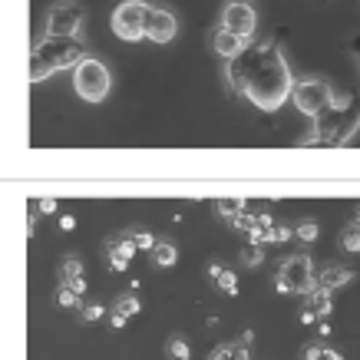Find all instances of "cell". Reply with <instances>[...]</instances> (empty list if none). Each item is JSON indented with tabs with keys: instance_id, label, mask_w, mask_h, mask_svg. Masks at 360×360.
<instances>
[{
	"instance_id": "6da1fadb",
	"label": "cell",
	"mask_w": 360,
	"mask_h": 360,
	"mask_svg": "<svg viewBox=\"0 0 360 360\" xmlns=\"http://www.w3.org/2000/svg\"><path fill=\"white\" fill-rule=\"evenodd\" d=\"M225 77H229V86L238 96H245L251 106H258L264 112L281 110L291 99V89H295L291 66H288L284 50L274 40L251 44L241 56L225 60Z\"/></svg>"
},
{
	"instance_id": "7a4b0ae2",
	"label": "cell",
	"mask_w": 360,
	"mask_h": 360,
	"mask_svg": "<svg viewBox=\"0 0 360 360\" xmlns=\"http://www.w3.org/2000/svg\"><path fill=\"white\" fill-rule=\"evenodd\" d=\"M357 129H360V99L334 96L330 110L311 122V132L297 146H347Z\"/></svg>"
},
{
	"instance_id": "3957f363",
	"label": "cell",
	"mask_w": 360,
	"mask_h": 360,
	"mask_svg": "<svg viewBox=\"0 0 360 360\" xmlns=\"http://www.w3.org/2000/svg\"><path fill=\"white\" fill-rule=\"evenodd\" d=\"M86 56V44L79 37H44L30 53V83H44L60 70H73Z\"/></svg>"
},
{
	"instance_id": "277c9868",
	"label": "cell",
	"mask_w": 360,
	"mask_h": 360,
	"mask_svg": "<svg viewBox=\"0 0 360 360\" xmlns=\"http://www.w3.org/2000/svg\"><path fill=\"white\" fill-rule=\"evenodd\" d=\"M73 89H77V96L83 99V103H103L112 89L110 66L103 63V60H96V56L79 60V63L73 66Z\"/></svg>"
},
{
	"instance_id": "5b68a950",
	"label": "cell",
	"mask_w": 360,
	"mask_h": 360,
	"mask_svg": "<svg viewBox=\"0 0 360 360\" xmlns=\"http://www.w3.org/2000/svg\"><path fill=\"white\" fill-rule=\"evenodd\" d=\"M291 103L297 106V112H304L307 120L314 122L317 116H324L334 103V86L324 77H307L301 83H295L291 89Z\"/></svg>"
},
{
	"instance_id": "8992f818",
	"label": "cell",
	"mask_w": 360,
	"mask_h": 360,
	"mask_svg": "<svg viewBox=\"0 0 360 360\" xmlns=\"http://www.w3.org/2000/svg\"><path fill=\"white\" fill-rule=\"evenodd\" d=\"M314 284H317L314 262H311L307 255H291V258H284L281 268H278L274 291H278V295H307Z\"/></svg>"
},
{
	"instance_id": "52a82bcc",
	"label": "cell",
	"mask_w": 360,
	"mask_h": 360,
	"mask_svg": "<svg viewBox=\"0 0 360 360\" xmlns=\"http://www.w3.org/2000/svg\"><path fill=\"white\" fill-rule=\"evenodd\" d=\"M86 23V7L79 0H56L46 11V37H79Z\"/></svg>"
},
{
	"instance_id": "ba28073f",
	"label": "cell",
	"mask_w": 360,
	"mask_h": 360,
	"mask_svg": "<svg viewBox=\"0 0 360 360\" xmlns=\"http://www.w3.org/2000/svg\"><path fill=\"white\" fill-rule=\"evenodd\" d=\"M146 13H149V4H142V0H122L120 7L112 11V33L120 40H126V44L146 40Z\"/></svg>"
},
{
	"instance_id": "9c48e42d",
	"label": "cell",
	"mask_w": 360,
	"mask_h": 360,
	"mask_svg": "<svg viewBox=\"0 0 360 360\" xmlns=\"http://www.w3.org/2000/svg\"><path fill=\"white\" fill-rule=\"evenodd\" d=\"M221 30L251 40L255 30H258V13H255V7L245 4V0H231V4H225V11H221Z\"/></svg>"
},
{
	"instance_id": "30bf717a",
	"label": "cell",
	"mask_w": 360,
	"mask_h": 360,
	"mask_svg": "<svg viewBox=\"0 0 360 360\" xmlns=\"http://www.w3.org/2000/svg\"><path fill=\"white\" fill-rule=\"evenodd\" d=\"M179 33V20L169 7H149L146 13V40L153 44H172Z\"/></svg>"
},
{
	"instance_id": "8fae6325",
	"label": "cell",
	"mask_w": 360,
	"mask_h": 360,
	"mask_svg": "<svg viewBox=\"0 0 360 360\" xmlns=\"http://www.w3.org/2000/svg\"><path fill=\"white\" fill-rule=\"evenodd\" d=\"M251 46V40H245V37H235V33L229 30H215L212 33V50L221 56V60H235V56H241L245 50Z\"/></svg>"
},
{
	"instance_id": "7c38bea8",
	"label": "cell",
	"mask_w": 360,
	"mask_h": 360,
	"mask_svg": "<svg viewBox=\"0 0 360 360\" xmlns=\"http://www.w3.org/2000/svg\"><path fill=\"white\" fill-rule=\"evenodd\" d=\"M106 251H110V268L112 271H126L132 262V255H136V241L132 235H120V238H110L106 241Z\"/></svg>"
},
{
	"instance_id": "4fadbf2b",
	"label": "cell",
	"mask_w": 360,
	"mask_h": 360,
	"mask_svg": "<svg viewBox=\"0 0 360 360\" xmlns=\"http://www.w3.org/2000/svg\"><path fill=\"white\" fill-rule=\"evenodd\" d=\"M248 347H251V330H245L238 340H231V344H219V347L208 354V360H251Z\"/></svg>"
},
{
	"instance_id": "5bb4252c",
	"label": "cell",
	"mask_w": 360,
	"mask_h": 360,
	"mask_svg": "<svg viewBox=\"0 0 360 360\" xmlns=\"http://www.w3.org/2000/svg\"><path fill=\"white\" fill-rule=\"evenodd\" d=\"M354 278H357V274L350 271V268H344V264H330V268H324V271H321L317 284H321L324 291H330V295H334L338 288H347Z\"/></svg>"
},
{
	"instance_id": "9a60e30c",
	"label": "cell",
	"mask_w": 360,
	"mask_h": 360,
	"mask_svg": "<svg viewBox=\"0 0 360 360\" xmlns=\"http://www.w3.org/2000/svg\"><path fill=\"white\" fill-rule=\"evenodd\" d=\"M142 311V304H139V297L136 295H122V297H116V304H112V317H110V324L116 330L120 328H126V321L129 317H136Z\"/></svg>"
},
{
	"instance_id": "2e32d148",
	"label": "cell",
	"mask_w": 360,
	"mask_h": 360,
	"mask_svg": "<svg viewBox=\"0 0 360 360\" xmlns=\"http://www.w3.org/2000/svg\"><path fill=\"white\" fill-rule=\"evenodd\" d=\"M307 311H311V314L317 317V321H324V317L330 314V311H334V301H330V291H324V288H321V284H314V288H311V291H307Z\"/></svg>"
},
{
	"instance_id": "e0dca14e",
	"label": "cell",
	"mask_w": 360,
	"mask_h": 360,
	"mask_svg": "<svg viewBox=\"0 0 360 360\" xmlns=\"http://www.w3.org/2000/svg\"><path fill=\"white\" fill-rule=\"evenodd\" d=\"M149 258H153L155 268H172L179 262V251H175L172 241H155V248L149 251Z\"/></svg>"
},
{
	"instance_id": "ac0fdd59",
	"label": "cell",
	"mask_w": 360,
	"mask_h": 360,
	"mask_svg": "<svg viewBox=\"0 0 360 360\" xmlns=\"http://www.w3.org/2000/svg\"><path fill=\"white\" fill-rule=\"evenodd\" d=\"M83 278V262H79L77 255H66L63 262H60V284H70Z\"/></svg>"
},
{
	"instance_id": "d6986e66",
	"label": "cell",
	"mask_w": 360,
	"mask_h": 360,
	"mask_svg": "<svg viewBox=\"0 0 360 360\" xmlns=\"http://www.w3.org/2000/svg\"><path fill=\"white\" fill-rule=\"evenodd\" d=\"M301 357L304 360H344V354L334 347H324V344H304Z\"/></svg>"
},
{
	"instance_id": "ffe728a7",
	"label": "cell",
	"mask_w": 360,
	"mask_h": 360,
	"mask_svg": "<svg viewBox=\"0 0 360 360\" xmlns=\"http://www.w3.org/2000/svg\"><path fill=\"white\" fill-rule=\"evenodd\" d=\"M245 205H248L245 198H219V202H215V208H219V215L225 221H231L238 212H245Z\"/></svg>"
},
{
	"instance_id": "44dd1931",
	"label": "cell",
	"mask_w": 360,
	"mask_h": 360,
	"mask_svg": "<svg viewBox=\"0 0 360 360\" xmlns=\"http://www.w3.org/2000/svg\"><path fill=\"white\" fill-rule=\"evenodd\" d=\"M165 354H169L172 360H188L192 357V347H188L186 338H179V334H175V338H169V344H165Z\"/></svg>"
},
{
	"instance_id": "7402d4cb",
	"label": "cell",
	"mask_w": 360,
	"mask_h": 360,
	"mask_svg": "<svg viewBox=\"0 0 360 360\" xmlns=\"http://www.w3.org/2000/svg\"><path fill=\"white\" fill-rule=\"evenodd\" d=\"M340 248L350 255H360V225H347L340 231Z\"/></svg>"
},
{
	"instance_id": "603a6c76",
	"label": "cell",
	"mask_w": 360,
	"mask_h": 360,
	"mask_svg": "<svg viewBox=\"0 0 360 360\" xmlns=\"http://www.w3.org/2000/svg\"><path fill=\"white\" fill-rule=\"evenodd\" d=\"M317 235H321V229H317V221H311V219L297 221V229H295V238H297V241H304V245H314Z\"/></svg>"
},
{
	"instance_id": "cb8c5ba5",
	"label": "cell",
	"mask_w": 360,
	"mask_h": 360,
	"mask_svg": "<svg viewBox=\"0 0 360 360\" xmlns=\"http://www.w3.org/2000/svg\"><path fill=\"white\" fill-rule=\"evenodd\" d=\"M241 262H245V268H258V264L264 262L262 245H245V248H241Z\"/></svg>"
},
{
	"instance_id": "d4e9b609",
	"label": "cell",
	"mask_w": 360,
	"mask_h": 360,
	"mask_svg": "<svg viewBox=\"0 0 360 360\" xmlns=\"http://www.w3.org/2000/svg\"><path fill=\"white\" fill-rule=\"evenodd\" d=\"M215 284H219L221 291H225V295H238V278H235V271H229V268H225V271L219 274V278H215Z\"/></svg>"
},
{
	"instance_id": "484cf974",
	"label": "cell",
	"mask_w": 360,
	"mask_h": 360,
	"mask_svg": "<svg viewBox=\"0 0 360 360\" xmlns=\"http://www.w3.org/2000/svg\"><path fill=\"white\" fill-rule=\"evenodd\" d=\"M229 225H231V229H241V231H251L255 225H258V215H251V212H238Z\"/></svg>"
},
{
	"instance_id": "4316f807",
	"label": "cell",
	"mask_w": 360,
	"mask_h": 360,
	"mask_svg": "<svg viewBox=\"0 0 360 360\" xmlns=\"http://www.w3.org/2000/svg\"><path fill=\"white\" fill-rule=\"evenodd\" d=\"M56 301H60V307H77V291H70L66 284H60V291H56Z\"/></svg>"
},
{
	"instance_id": "83f0119b",
	"label": "cell",
	"mask_w": 360,
	"mask_h": 360,
	"mask_svg": "<svg viewBox=\"0 0 360 360\" xmlns=\"http://www.w3.org/2000/svg\"><path fill=\"white\" fill-rule=\"evenodd\" d=\"M132 241H136V248H142V251H153L155 248V238L149 235V231H132Z\"/></svg>"
},
{
	"instance_id": "f1b7e54d",
	"label": "cell",
	"mask_w": 360,
	"mask_h": 360,
	"mask_svg": "<svg viewBox=\"0 0 360 360\" xmlns=\"http://www.w3.org/2000/svg\"><path fill=\"white\" fill-rule=\"evenodd\" d=\"M103 314H106V311H103V304H86V307H83V321H99Z\"/></svg>"
},
{
	"instance_id": "f546056e",
	"label": "cell",
	"mask_w": 360,
	"mask_h": 360,
	"mask_svg": "<svg viewBox=\"0 0 360 360\" xmlns=\"http://www.w3.org/2000/svg\"><path fill=\"white\" fill-rule=\"evenodd\" d=\"M66 288H70V291H77V297H83L86 295V278H77V281H70Z\"/></svg>"
},
{
	"instance_id": "4dcf8cb0",
	"label": "cell",
	"mask_w": 360,
	"mask_h": 360,
	"mask_svg": "<svg viewBox=\"0 0 360 360\" xmlns=\"http://www.w3.org/2000/svg\"><path fill=\"white\" fill-rule=\"evenodd\" d=\"M40 212H44V215H53V212H56V198H40Z\"/></svg>"
},
{
	"instance_id": "1f68e13d",
	"label": "cell",
	"mask_w": 360,
	"mask_h": 360,
	"mask_svg": "<svg viewBox=\"0 0 360 360\" xmlns=\"http://www.w3.org/2000/svg\"><path fill=\"white\" fill-rule=\"evenodd\" d=\"M60 229H63V231H73V229H77V219H73V215H63V219H60Z\"/></svg>"
},
{
	"instance_id": "d6a6232c",
	"label": "cell",
	"mask_w": 360,
	"mask_h": 360,
	"mask_svg": "<svg viewBox=\"0 0 360 360\" xmlns=\"http://www.w3.org/2000/svg\"><path fill=\"white\" fill-rule=\"evenodd\" d=\"M221 271H225V268H221L219 262H212V264H208V278H219Z\"/></svg>"
},
{
	"instance_id": "836d02e7",
	"label": "cell",
	"mask_w": 360,
	"mask_h": 360,
	"mask_svg": "<svg viewBox=\"0 0 360 360\" xmlns=\"http://www.w3.org/2000/svg\"><path fill=\"white\" fill-rule=\"evenodd\" d=\"M314 321H317V317H314V314H311V311H307V307H304V311H301V324H314Z\"/></svg>"
},
{
	"instance_id": "e575fe53",
	"label": "cell",
	"mask_w": 360,
	"mask_h": 360,
	"mask_svg": "<svg viewBox=\"0 0 360 360\" xmlns=\"http://www.w3.org/2000/svg\"><path fill=\"white\" fill-rule=\"evenodd\" d=\"M317 330H321V338H328V334H330V324H328V321H317Z\"/></svg>"
},
{
	"instance_id": "d590c367",
	"label": "cell",
	"mask_w": 360,
	"mask_h": 360,
	"mask_svg": "<svg viewBox=\"0 0 360 360\" xmlns=\"http://www.w3.org/2000/svg\"><path fill=\"white\" fill-rule=\"evenodd\" d=\"M354 60H357V66H360V37L354 40Z\"/></svg>"
},
{
	"instance_id": "8d00e7d4",
	"label": "cell",
	"mask_w": 360,
	"mask_h": 360,
	"mask_svg": "<svg viewBox=\"0 0 360 360\" xmlns=\"http://www.w3.org/2000/svg\"><path fill=\"white\" fill-rule=\"evenodd\" d=\"M354 225H360V208H357V215H354Z\"/></svg>"
}]
</instances>
